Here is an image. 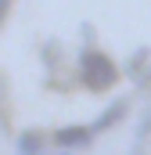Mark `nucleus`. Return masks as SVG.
<instances>
[{
  "instance_id": "obj_3",
  "label": "nucleus",
  "mask_w": 151,
  "mask_h": 155,
  "mask_svg": "<svg viewBox=\"0 0 151 155\" xmlns=\"http://www.w3.org/2000/svg\"><path fill=\"white\" fill-rule=\"evenodd\" d=\"M126 112H130V101H126V97H119V101H112V105H108L101 116L94 119L90 126H94L97 134H104V130H112V126H115V123H119L122 116H126Z\"/></svg>"
},
{
  "instance_id": "obj_5",
  "label": "nucleus",
  "mask_w": 151,
  "mask_h": 155,
  "mask_svg": "<svg viewBox=\"0 0 151 155\" xmlns=\"http://www.w3.org/2000/svg\"><path fill=\"white\" fill-rule=\"evenodd\" d=\"M0 126H7V87L0 79Z\"/></svg>"
},
{
  "instance_id": "obj_7",
  "label": "nucleus",
  "mask_w": 151,
  "mask_h": 155,
  "mask_svg": "<svg viewBox=\"0 0 151 155\" xmlns=\"http://www.w3.org/2000/svg\"><path fill=\"white\" fill-rule=\"evenodd\" d=\"M11 7H14V0H0V29H4V22L11 15Z\"/></svg>"
},
{
  "instance_id": "obj_4",
  "label": "nucleus",
  "mask_w": 151,
  "mask_h": 155,
  "mask_svg": "<svg viewBox=\"0 0 151 155\" xmlns=\"http://www.w3.org/2000/svg\"><path fill=\"white\" fill-rule=\"evenodd\" d=\"M43 148H47V134L43 130H22L18 141H14L18 155H43Z\"/></svg>"
},
{
  "instance_id": "obj_6",
  "label": "nucleus",
  "mask_w": 151,
  "mask_h": 155,
  "mask_svg": "<svg viewBox=\"0 0 151 155\" xmlns=\"http://www.w3.org/2000/svg\"><path fill=\"white\" fill-rule=\"evenodd\" d=\"M144 61H148V51H137V54H133V61H130L126 69H130V72H140V69H144Z\"/></svg>"
},
{
  "instance_id": "obj_1",
  "label": "nucleus",
  "mask_w": 151,
  "mask_h": 155,
  "mask_svg": "<svg viewBox=\"0 0 151 155\" xmlns=\"http://www.w3.org/2000/svg\"><path fill=\"white\" fill-rule=\"evenodd\" d=\"M76 76H79V83H83L86 90L101 94V90H112L122 72H119V65H115L104 51H97V47H83V51L76 54Z\"/></svg>"
},
{
  "instance_id": "obj_8",
  "label": "nucleus",
  "mask_w": 151,
  "mask_h": 155,
  "mask_svg": "<svg viewBox=\"0 0 151 155\" xmlns=\"http://www.w3.org/2000/svg\"><path fill=\"white\" fill-rule=\"evenodd\" d=\"M50 155H69V152H50Z\"/></svg>"
},
{
  "instance_id": "obj_2",
  "label": "nucleus",
  "mask_w": 151,
  "mask_h": 155,
  "mask_svg": "<svg viewBox=\"0 0 151 155\" xmlns=\"http://www.w3.org/2000/svg\"><path fill=\"white\" fill-rule=\"evenodd\" d=\"M94 137H97V130H94V126H86V123L58 126V130L50 134V141H54L61 152H72V148H90V144H94Z\"/></svg>"
}]
</instances>
